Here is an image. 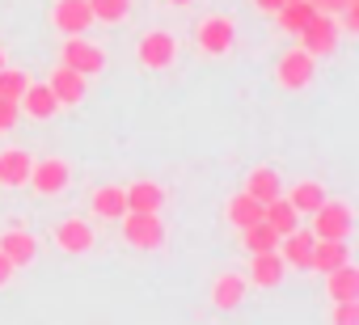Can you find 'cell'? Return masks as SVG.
Listing matches in <instances>:
<instances>
[{"label":"cell","mask_w":359,"mask_h":325,"mask_svg":"<svg viewBox=\"0 0 359 325\" xmlns=\"http://www.w3.org/2000/svg\"><path fill=\"white\" fill-rule=\"evenodd\" d=\"M300 39V47L313 55V60H330L334 51H338V39H342V26H338V13H313L309 22H304V30L296 34Z\"/></svg>","instance_id":"cell-1"},{"label":"cell","mask_w":359,"mask_h":325,"mask_svg":"<svg viewBox=\"0 0 359 325\" xmlns=\"http://www.w3.org/2000/svg\"><path fill=\"white\" fill-rule=\"evenodd\" d=\"M123 241L131 249H161L165 245V224L161 212H123Z\"/></svg>","instance_id":"cell-2"},{"label":"cell","mask_w":359,"mask_h":325,"mask_svg":"<svg viewBox=\"0 0 359 325\" xmlns=\"http://www.w3.org/2000/svg\"><path fill=\"white\" fill-rule=\"evenodd\" d=\"M60 64L76 68L81 76H102V72H106V51H102L97 43H89L85 34H72V39L64 43V51H60Z\"/></svg>","instance_id":"cell-3"},{"label":"cell","mask_w":359,"mask_h":325,"mask_svg":"<svg viewBox=\"0 0 359 325\" xmlns=\"http://www.w3.org/2000/svg\"><path fill=\"white\" fill-rule=\"evenodd\" d=\"M351 228H355V212L346 207V203H321L317 212H313V237H325V241H346L351 237Z\"/></svg>","instance_id":"cell-4"},{"label":"cell","mask_w":359,"mask_h":325,"mask_svg":"<svg viewBox=\"0 0 359 325\" xmlns=\"http://www.w3.org/2000/svg\"><path fill=\"white\" fill-rule=\"evenodd\" d=\"M275 76H279V85L283 89H309L313 85V76H317V60L304 51V47H292L287 55H279V68H275Z\"/></svg>","instance_id":"cell-5"},{"label":"cell","mask_w":359,"mask_h":325,"mask_svg":"<svg viewBox=\"0 0 359 325\" xmlns=\"http://www.w3.org/2000/svg\"><path fill=\"white\" fill-rule=\"evenodd\" d=\"M39 195H64L68 191V182H72V170H68V160H60V156H47V160H34L30 165V178H26Z\"/></svg>","instance_id":"cell-6"},{"label":"cell","mask_w":359,"mask_h":325,"mask_svg":"<svg viewBox=\"0 0 359 325\" xmlns=\"http://www.w3.org/2000/svg\"><path fill=\"white\" fill-rule=\"evenodd\" d=\"M233 47H237V22L233 18L216 13L199 26V51L203 55H229Z\"/></svg>","instance_id":"cell-7"},{"label":"cell","mask_w":359,"mask_h":325,"mask_svg":"<svg viewBox=\"0 0 359 325\" xmlns=\"http://www.w3.org/2000/svg\"><path fill=\"white\" fill-rule=\"evenodd\" d=\"M135 55H140V64H144V68L161 72V68H169V64H173V55H177V39H173L169 30H152V34H144V39H140Z\"/></svg>","instance_id":"cell-8"},{"label":"cell","mask_w":359,"mask_h":325,"mask_svg":"<svg viewBox=\"0 0 359 325\" xmlns=\"http://www.w3.org/2000/svg\"><path fill=\"white\" fill-rule=\"evenodd\" d=\"M55 30L64 34V39H72V34H89V26H93V13H89V0H55Z\"/></svg>","instance_id":"cell-9"},{"label":"cell","mask_w":359,"mask_h":325,"mask_svg":"<svg viewBox=\"0 0 359 325\" xmlns=\"http://www.w3.org/2000/svg\"><path fill=\"white\" fill-rule=\"evenodd\" d=\"M18 106H22V114L26 118H34V123H47V118H55L60 114V97L51 93V85H26V93L18 97Z\"/></svg>","instance_id":"cell-10"},{"label":"cell","mask_w":359,"mask_h":325,"mask_svg":"<svg viewBox=\"0 0 359 325\" xmlns=\"http://www.w3.org/2000/svg\"><path fill=\"white\" fill-rule=\"evenodd\" d=\"M47 85H51V93L60 97V106H76V102H85V93H89V76H81V72L68 68V64H60Z\"/></svg>","instance_id":"cell-11"},{"label":"cell","mask_w":359,"mask_h":325,"mask_svg":"<svg viewBox=\"0 0 359 325\" xmlns=\"http://www.w3.org/2000/svg\"><path fill=\"white\" fill-rule=\"evenodd\" d=\"M313 228L304 233V228H292V233H283L279 237V258L287 262V266H296V270H309V258H313Z\"/></svg>","instance_id":"cell-12"},{"label":"cell","mask_w":359,"mask_h":325,"mask_svg":"<svg viewBox=\"0 0 359 325\" xmlns=\"http://www.w3.org/2000/svg\"><path fill=\"white\" fill-rule=\"evenodd\" d=\"M30 165H34V156L26 148H5V152H0V186H13V191L26 186Z\"/></svg>","instance_id":"cell-13"},{"label":"cell","mask_w":359,"mask_h":325,"mask_svg":"<svg viewBox=\"0 0 359 325\" xmlns=\"http://www.w3.org/2000/svg\"><path fill=\"white\" fill-rule=\"evenodd\" d=\"M283 275H287V262L279 258V249H262V254H254V262H250V279H254L258 287H279Z\"/></svg>","instance_id":"cell-14"},{"label":"cell","mask_w":359,"mask_h":325,"mask_svg":"<svg viewBox=\"0 0 359 325\" xmlns=\"http://www.w3.org/2000/svg\"><path fill=\"white\" fill-rule=\"evenodd\" d=\"M93 228L85 224V220H64L60 228H55V245L64 249V254H89L93 249Z\"/></svg>","instance_id":"cell-15"},{"label":"cell","mask_w":359,"mask_h":325,"mask_svg":"<svg viewBox=\"0 0 359 325\" xmlns=\"http://www.w3.org/2000/svg\"><path fill=\"white\" fill-rule=\"evenodd\" d=\"M342 262H351V245H346V241H325V237H317V241H313L309 270L330 275V270H334V266H342Z\"/></svg>","instance_id":"cell-16"},{"label":"cell","mask_w":359,"mask_h":325,"mask_svg":"<svg viewBox=\"0 0 359 325\" xmlns=\"http://www.w3.org/2000/svg\"><path fill=\"white\" fill-rule=\"evenodd\" d=\"M0 249L9 254L13 266H30V262L39 258V241H34V233H26V228H9L5 237H0Z\"/></svg>","instance_id":"cell-17"},{"label":"cell","mask_w":359,"mask_h":325,"mask_svg":"<svg viewBox=\"0 0 359 325\" xmlns=\"http://www.w3.org/2000/svg\"><path fill=\"white\" fill-rule=\"evenodd\" d=\"M325 291H330V300H359V266H351V262L334 266L325 275Z\"/></svg>","instance_id":"cell-18"},{"label":"cell","mask_w":359,"mask_h":325,"mask_svg":"<svg viewBox=\"0 0 359 325\" xmlns=\"http://www.w3.org/2000/svg\"><path fill=\"white\" fill-rule=\"evenodd\" d=\"M245 191H250L258 203H271V199L283 195V178H279L271 165H258V170H250V178H245Z\"/></svg>","instance_id":"cell-19"},{"label":"cell","mask_w":359,"mask_h":325,"mask_svg":"<svg viewBox=\"0 0 359 325\" xmlns=\"http://www.w3.org/2000/svg\"><path fill=\"white\" fill-rule=\"evenodd\" d=\"M224 220H229L233 228H250V224H258V220H262V203H258L250 191H241V195H233V199H229Z\"/></svg>","instance_id":"cell-20"},{"label":"cell","mask_w":359,"mask_h":325,"mask_svg":"<svg viewBox=\"0 0 359 325\" xmlns=\"http://www.w3.org/2000/svg\"><path fill=\"white\" fill-rule=\"evenodd\" d=\"M313 13H317V9H313V0H283V5L275 9V22H279L283 34H300L304 22H309Z\"/></svg>","instance_id":"cell-21"},{"label":"cell","mask_w":359,"mask_h":325,"mask_svg":"<svg viewBox=\"0 0 359 325\" xmlns=\"http://www.w3.org/2000/svg\"><path fill=\"white\" fill-rule=\"evenodd\" d=\"M241 300H245V279L241 275H220L216 287H212V304L220 312H233V308H241Z\"/></svg>","instance_id":"cell-22"},{"label":"cell","mask_w":359,"mask_h":325,"mask_svg":"<svg viewBox=\"0 0 359 325\" xmlns=\"http://www.w3.org/2000/svg\"><path fill=\"white\" fill-rule=\"evenodd\" d=\"M123 195H127V212H161L165 203V191L156 182H131Z\"/></svg>","instance_id":"cell-23"},{"label":"cell","mask_w":359,"mask_h":325,"mask_svg":"<svg viewBox=\"0 0 359 325\" xmlns=\"http://www.w3.org/2000/svg\"><path fill=\"white\" fill-rule=\"evenodd\" d=\"M262 220L283 237V233H292V228H300V212L279 195V199H271V203H262Z\"/></svg>","instance_id":"cell-24"},{"label":"cell","mask_w":359,"mask_h":325,"mask_svg":"<svg viewBox=\"0 0 359 325\" xmlns=\"http://www.w3.org/2000/svg\"><path fill=\"white\" fill-rule=\"evenodd\" d=\"M89 207H93L102 220H118V216L127 212V195H123V186H97L93 199H89Z\"/></svg>","instance_id":"cell-25"},{"label":"cell","mask_w":359,"mask_h":325,"mask_svg":"<svg viewBox=\"0 0 359 325\" xmlns=\"http://www.w3.org/2000/svg\"><path fill=\"white\" fill-rule=\"evenodd\" d=\"M287 203H292L300 216H313V212L325 203V186H321V182H296L292 195H287Z\"/></svg>","instance_id":"cell-26"},{"label":"cell","mask_w":359,"mask_h":325,"mask_svg":"<svg viewBox=\"0 0 359 325\" xmlns=\"http://www.w3.org/2000/svg\"><path fill=\"white\" fill-rule=\"evenodd\" d=\"M241 241H245V249H250V254H262V249H279V233H275L266 220H258V224L241 228Z\"/></svg>","instance_id":"cell-27"},{"label":"cell","mask_w":359,"mask_h":325,"mask_svg":"<svg viewBox=\"0 0 359 325\" xmlns=\"http://www.w3.org/2000/svg\"><path fill=\"white\" fill-rule=\"evenodd\" d=\"M89 13H93V22L118 26V22H127V13H131V0H89Z\"/></svg>","instance_id":"cell-28"},{"label":"cell","mask_w":359,"mask_h":325,"mask_svg":"<svg viewBox=\"0 0 359 325\" xmlns=\"http://www.w3.org/2000/svg\"><path fill=\"white\" fill-rule=\"evenodd\" d=\"M26 85H30V76L22 72V68H9V64H0V97H22L26 93Z\"/></svg>","instance_id":"cell-29"},{"label":"cell","mask_w":359,"mask_h":325,"mask_svg":"<svg viewBox=\"0 0 359 325\" xmlns=\"http://www.w3.org/2000/svg\"><path fill=\"white\" fill-rule=\"evenodd\" d=\"M18 118H22V106L13 97H0V131H13Z\"/></svg>","instance_id":"cell-30"},{"label":"cell","mask_w":359,"mask_h":325,"mask_svg":"<svg viewBox=\"0 0 359 325\" xmlns=\"http://www.w3.org/2000/svg\"><path fill=\"white\" fill-rule=\"evenodd\" d=\"M334 321L338 325H355L359 321V300H334Z\"/></svg>","instance_id":"cell-31"},{"label":"cell","mask_w":359,"mask_h":325,"mask_svg":"<svg viewBox=\"0 0 359 325\" xmlns=\"http://www.w3.org/2000/svg\"><path fill=\"white\" fill-rule=\"evenodd\" d=\"M338 26H342V34H359V5H355V0L338 13Z\"/></svg>","instance_id":"cell-32"},{"label":"cell","mask_w":359,"mask_h":325,"mask_svg":"<svg viewBox=\"0 0 359 325\" xmlns=\"http://www.w3.org/2000/svg\"><path fill=\"white\" fill-rule=\"evenodd\" d=\"M351 5V0H313V9H321V13H342Z\"/></svg>","instance_id":"cell-33"},{"label":"cell","mask_w":359,"mask_h":325,"mask_svg":"<svg viewBox=\"0 0 359 325\" xmlns=\"http://www.w3.org/2000/svg\"><path fill=\"white\" fill-rule=\"evenodd\" d=\"M13 270H18V266L9 262V254H5V249H0V287H5V283L13 279Z\"/></svg>","instance_id":"cell-34"},{"label":"cell","mask_w":359,"mask_h":325,"mask_svg":"<svg viewBox=\"0 0 359 325\" xmlns=\"http://www.w3.org/2000/svg\"><path fill=\"white\" fill-rule=\"evenodd\" d=\"M254 5H258V9H262V13H275V9H279V5H283V0H254Z\"/></svg>","instance_id":"cell-35"},{"label":"cell","mask_w":359,"mask_h":325,"mask_svg":"<svg viewBox=\"0 0 359 325\" xmlns=\"http://www.w3.org/2000/svg\"><path fill=\"white\" fill-rule=\"evenodd\" d=\"M169 5H177V9H187V5H195V0H169Z\"/></svg>","instance_id":"cell-36"},{"label":"cell","mask_w":359,"mask_h":325,"mask_svg":"<svg viewBox=\"0 0 359 325\" xmlns=\"http://www.w3.org/2000/svg\"><path fill=\"white\" fill-rule=\"evenodd\" d=\"M0 64H5V47H0Z\"/></svg>","instance_id":"cell-37"}]
</instances>
